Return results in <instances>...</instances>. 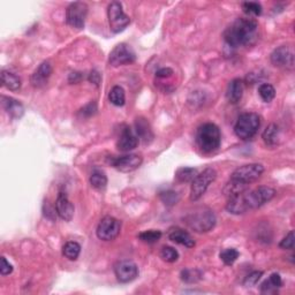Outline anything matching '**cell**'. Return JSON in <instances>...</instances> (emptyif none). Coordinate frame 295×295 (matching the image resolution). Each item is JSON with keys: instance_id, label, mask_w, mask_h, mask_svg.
Segmentation results:
<instances>
[{"instance_id": "obj_1", "label": "cell", "mask_w": 295, "mask_h": 295, "mask_svg": "<svg viewBox=\"0 0 295 295\" xmlns=\"http://www.w3.org/2000/svg\"><path fill=\"white\" fill-rule=\"evenodd\" d=\"M276 190L267 186H260L254 190H246L243 193L231 197L226 204V210L233 215H242L249 210L262 207L263 204L272 200Z\"/></svg>"}, {"instance_id": "obj_2", "label": "cell", "mask_w": 295, "mask_h": 295, "mask_svg": "<svg viewBox=\"0 0 295 295\" xmlns=\"http://www.w3.org/2000/svg\"><path fill=\"white\" fill-rule=\"evenodd\" d=\"M224 38L231 47L253 45L258 38V23L252 18L236 19L225 30Z\"/></svg>"}, {"instance_id": "obj_3", "label": "cell", "mask_w": 295, "mask_h": 295, "mask_svg": "<svg viewBox=\"0 0 295 295\" xmlns=\"http://www.w3.org/2000/svg\"><path fill=\"white\" fill-rule=\"evenodd\" d=\"M196 143L204 153H211L216 151L221 143V130L215 123L208 122L202 125L197 129Z\"/></svg>"}, {"instance_id": "obj_4", "label": "cell", "mask_w": 295, "mask_h": 295, "mask_svg": "<svg viewBox=\"0 0 295 295\" xmlns=\"http://www.w3.org/2000/svg\"><path fill=\"white\" fill-rule=\"evenodd\" d=\"M186 224L197 233L211 231L216 225V216L209 209H197L184 218Z\"/></svg>"}, {"instance_id": "obj_5", "label": "cell", "mask_w": 295, "mask_h": 295, "mask_svg": "<svg viewBox=\"0 0 295 295\" xmlns=\"http://www.w3.org/2000/svg\"><path fill=\"white\" fill-rule=\"evenodd\" d=\"M260 126V118L258 114L253 112L243 113L239 116L234 126L235 135L243 141L252 139L258 132Z\"/></svg>"}, {"instance_id": "obj_6", "label": "cell", "mask_w": 295, "mask_h": 295, "mask_svg": "<svg viewBox=\"0 0 295 295\" xmlns=\"http://www.w3.org/2000/svg\"><path fill=\"white\" fill-rule=\"evenodd\" d=\"M216 178H217V172H216V170L211 169V167H208L203 172L197 174L196 178L191 181L190 200L194 202L200 200L205 194L209 186L216 180Z\"/></svg>"}, {"instance_id": "obj_7", "label": "cell", "mask_w": 295, "mask_h": 295, "mask_svg": "<svg viewBox=\"0 0 295 295\" xmlns=\"http://www.w3.org/2000/svg\"><path fill=\"white\" fill-rule=\"evenodd\" d=\"M108 18L110 29L114 34L123 32L130 22L129 16L123 13L122 5L119 1H113L109 5Z\"/></svg>"}, {"instance_id": "obj_8", "label": "cell", "mask_w": 295, "mask_h": 295, "mask_svg": "<svg viewBox=\"0 0 295 295\" xmlns=\"http://www.w3.org/2000/svg\"><path fill=\"white\" fill-rule=\"evenodd\" d=\"M264 172V167L260 164H248V165L240 166L232 173L231 180L236 183L249 186L252 183L258 180Z\"/></svg>"}, {"instance_id": "obj_9", "label": "cell", "mask_w": 295, "mask_h": 295, "mask_svg": "<svg viewBox=\"0 0 295 295\" xmlns=\"http://www.w3.org/2000/svg\"><path fill=\"white\" fill-rule=\"evenodd\" d=\"M88 15V6L87 4L81 1H75L67 7L66 11V20L67 23L72 28L83 29L85 26V19Z\"/></svg>"}, {"instance_id": "obj_10", "label": "cell", "mask_w": 295, "mask_h": 295, "mask_svg": "<svg viewBox=\"0 0 295 295\" xmlns=\"http://www.w3.org/2000/svg\"><path fill=\"white\" fill-rule=\"evenodd\" d=\"M120 231H121V221L111 216H106L99 221L97 236L103 241H112L120 234Z\"/></svg>"}, {"instance_id": "obj_11", "label": "cell", "mask_w": 295, "mask_h": 295, "mask_svg": "<svg viewBox=\"0 0 295 295\" xmlns=\"http://www.w3.org/2000/svg\"><path fill=\"white\" fill-rule=\"evenodd\" d=\"M136 56L132 47L127 45L125 43L118 44L114 49L112 50L111 54H110V65H112L113 67L122 66V65H128L135 61Z\"/></svg>"}, {"instance_id": "obj_12", "label": "cell", "mask_w": 295, "mask_h": 295, "mask_svg": "<svg viewBox=\"0 0 295 295\" xmlns=\"http://www.w3.org/2000/svg\"><path fill=\"white\" fill-rule=\"evenodd\" d=\"M271 63L276 67L293 70L294 68V51L291 46L283 45L278 47L271 54Z\"/></svg>"}, {"instance_id": "obj_13", "label": "cell", "mask_w": 295, "mask_h": 295, "mask_svg": "<svg viewBox=\"0 0 295 295\" xmlns=\"http://www.w3.org/2000/svg\"><path fill=\"white\" fill-rule=\"evenodd\" d=\"M114 273L120 283H130L139 277V267L132 260H120L115 263Z\"/></svg>"}, {"instance_id": "obj_14", "label": "cell", "mask_w": 295, "mask_h": 295, "mask_svg": "<svg viewBox=\"0 0 295 295\" xmlns=\"http://www.w3.org/2000/svg\"><path fill=\"white\" fill-rule=\"evenodd\" d=\"M142 162H143L142 157L139 155H134V153L120 156V157H116V158L111 159L112 165L114 166L116 170L120 171V172H123V173L133 172V171L137 170L141 166Z\"/></svg>"}, {"instance_id": "obj_15", "label": "cell", "mask_w": 295, "mask_h": 295, "mask_svg": "<svg viewBox=\"0 0 295 295\" xmlns=\"http://www.w3.org/2000/svg\"><path fill=\"white\" fill-rule=\"evenodd\" d=\"M56 211L65 221H71L74 217V205L68 200L66 193L60 191L56 201Z\"/></svg>"}, {"instance_id": "obj_16", "label": "cell", "mask_w": 295, "mask_h": 295, "mask_svg": "<svg viewBox=\"0 0 295 295\" xmlns=\"http://www.w3.org/2000/svg\"><path fill=\"white\" fill-rule=\"evenodd\" d=\"M137 144H139V136L135 135L129 127H126L125 129H122L118 142H116V147H118L120 151H132V150H134L137 147Z\"/></svg>"}, {"instance_id": "obj_17", "label": "cell", "mask_w": 295, "mask_h": 295, "mask_svg": "<svg viewBox=\"0 0 295 295\" xmlns=\"http://www.w3.org/2000/svg\"><path fill=\"white\" fill-rule=\"evenodd\" d=\"M52 74V66L49 61H44L43 64L39 65V67L34 72V74L32 75V81L33 85L35 88H42L47 83V80Z\"/></svg>"}, {"instance_id": "obj_18", "label": "cell", "mask_w": 295, "mask_h": 295, "mask_svg": "<svg viewBox=\"0 0 295 295\" xmlns=\"http://www.w3.org/2000/svg\"><path fill=\"white\" fill-rule=\"evenodd\" d=\"M167 235H169V239L171 241L179 243V245L188 247V248H193V247H195V240L193 239V236L183 228L180 227L170 228L169 234Z\"/></svg>"}, {"instance_id": "obj_19", "label": "cell", "mask_w": 295, "mask_h": 295, "mask_svg": "<svg viewBox=\"0 0 295 295\" xmlns=\"http://www.w3.org/2000/svg\"><path fill=\"white\" fill-rule=\"evenodd\" d=\"M1 105H2V108H4L5 111L14 119H20L23 115V113H25V109H23V105L21 104V103L12 97H6V96H2Z\"/></svg>"}, {"instance_id": "obj_20", "label": "cell", "mask_w": 295, "mask_h": 295, "mask_svg": "<svg viewBox=\"0 0 295 295\" xmlns=\"http://www.w3.org/2000/svg\"><path fill=\"white\" fill-rule=\"evenodd\" d=\"M243 96V82L240 78H234L229 82L227 91H226V98L232 104H236L241 101Z\"/></svg>"}, {"instance_id": "obj_21", "label": "cell", "mask_w": 295, "mask_h": 295, "mask_svg": "<svg viewBox=\"0 0 295 295\" xmlns=\"http://www.w3.org/2000/svg\"><path fill=\"white\" fill-rule=\"evenodd\" d=\"M1 83L8 90L16 91L21 88V78L18 75L8 71L1 72Z\"/></svg>"}, {"instance_id": "obj_22", "label": "cell", "mask_w": 295, "mask_h": 295, "mask_svg": "<svg viewBox=\"0 0 295 295\" xmlns=\"http://www.w3.org/2000/svg\"><path fill=\"white\" fill-rule=\"evenodd\" d=\"M262 137L266 146L274 147L278 143V139H279V127L276 123H270L263 132Z\"/></svg>"}, {"instance_id": "obj_23", "label": "cell", "mask_w": 295, "mask_h": 295, "mask_svg": "<svg viewBox=\"0 0 295 295\" xmlns=\"http://www.w3.org/2000/svg\"><path fill=\"white\" fill-rule=\"evenodd\" d=\"M135 127H136L137 136L141 137V139H143L146 142H148V140L152 139V132L151 129H150L149 123H148L146 119L143 118L137 119L135 122Z\"/></svg>"}, {"instance_id": "obj_24", "label": "cell", "mask_w": 295, "mask_h": 295, "mask_svg": "<svg viewBox=\"0 0 295 295\" xmlns=\"http://www.w3.org/2000/svg\"><path fill=\"white\" fill-rule=\"evenodd\" d=\"M90 184L96 189H104L108 184V177L102 170L96 169L90 176Z\"/></svg>"}, {"instance_id": "obj_25", "label": "cell", "mask_w": 295, "mask_h": 295, "mask_svg": "<svg viewBox=\"0 0 295 295\" xmlns=\"http://www.w3.org/2000/svg\"><path fill=\"white\" fill-rule=\"evenodd\" d=\"M109 99L110 102L115 106L125 105V102H126L125 90H123L121 87H119V85H115V87H113L111 89V91H110Z\"/></svg>"}, {"instance_id": "obj_26", "label": "cell", "mask_w": 295, "mask_h": 295, "mask_svg": "<svg viewBox=\"0 0 295 295\" xmlns=\"http://www.w3.org/2000/svg\"><path fill=\"white\" fill-rule=\"evenodd\" d=\"M247 188H248V186H245V184L236 183V181L229 180V183L226 184L224 190L222 191H224L225 196L231 198V197L236 196V195L243 193V191H246Z\"/></svg>"}, {"instance_id": "obj_27", "label": "cell", "mask_w": 295, "mask_h": 295, "mask_svg": "<svg viewBox=\"0 0 295 295\" xmlns=\"http://www.w3.org/2000/svg\"><path fill=\"white\" fill-rule=\"evenodd\" d=\"M197 170L194 167H181L177 171L176 178L180 183H190L197 176Z\"/></svg>"}, {"instance_id": "obj_28", "label": "cell", "mask_w": 295, "mask_h": 295, "mask_svg": "<svg viewBox=\"0 0 295 295\" xmlns=\"http://www.w3.org/2000/svg\"><path fill=\"white\" fill-rule=\"evenodd\" d=\"M80 253H81V246L78 245L77 242H74V241L67 242L63 248L64 256L66 257V258L71 259V260L77 259V257H78V255H80Z\"/></svg>"}, {"instance_id": "obj_29", "label": "cell", "mask_w": 295, "mask_h": 295, "mask_svg": "<svg viewBox=\"0 0 295 295\" xmlns=\"http://www.w3.org/2000/svg\"><path fill=\"white\" fill-rule=\"evenodd\" d=\"M162 238V232L158 229H149L139 234V239L146 243H155Z\"/></svg>"}, {"instance_id": "obj_30", "label": "cell", "mask_w": 295, "mask_h": 295, "mask_svg": "<svg viewBox=\"0 0 295 295\" xmlns=\"http://www.w3.org/2000/svg\"><path fill=\"white\" fill-rule=\"evenodd\" d=\"M258 94L264 102L270 103L274 98V96H276V90H274V88L271 84L263 83L259 85Z\"/></svg>"}, {"instance_id": "obj_31", "label": "cell", "mask_w": 295, "mask_h": 295, "mask_svg": "<svg viewBox=\"0 0 295 295\" xmlns=\"http://www.w3.org/2000/svg\"><path fill=\"white\" fill-rule=\"evenodd\" d=\"M239 252L234 248H228V249H225L222 250L221 253V258L222 262H224L226 265H232L233 263L235 262L236 259H238L239 257Z\"/></svg>"}, {"instance_id": "obj_32", "label": "cell", "mask_w": 295, "mask_h": 295, "mask_svg": "<svg viewBox=\"0 0 295 295\" xmlns=\"http://www.w3.org/2000/svg\"><path fill=\"white\" fill-rule=\"evenodd\" d=\"M160 257L167 263H174L179 258V253L172 247H163L162 252H160Z\"/></svg>"}, {"instance_id": "obj_33", "label": "cell", "mask_w": 295, "mask_h": 295, "mask_svg": "<svg viewBox=\"0 0 295 295\" xmlns=\"http://www.w3.org/2000/svg\"><path fill=\"white\" fill-rule=\"evenodd\" d=\"M160 200L163 201V203L167 205V207H173L176 205L178 202H179V195H178L176 191L172 190H167V191H163L159 195Z\"/></svg>"}, {"instance_id": "obj_34", "label": "cell", "mask_w": 295, "mask_h": 295, "mask_svg": "<svg viewBox=\"0 0 295 295\" xmlns=\"http://www.w3.org/2000/svg\"><path fill=\"white\" fill-rule=\"evenodd\" d=\"M242 9L243 12L246 13L247 15H253V16H259L262 14V6L258 2H243L242 4Z\"/></svg>"}, {"instance_id": "obj_35", "label": "cell", "mask_w": 295, "mask_h": 295, "mask_svg": "<svg viewBox=\"0 0 295 295\" xmlns=\"http://www.w3.org/2000/svg\"><path fill=\"white\" fill-rule=\"evenodd\" d=\"M262 276H263L262 271H254V272H252L246 277L245 283L243 284H245V286H247V287L255 286V285L258 283V280L260 279V277Z\"/></svg>"}, {"instance_id": "obj_36", "label": "cell", "mask_w": 295, "mask_h": 295, "mask_svg": "<svg viewBox=\"0 0 295 295\" xmlns=\"http://www.w3.org/2000/svg\"><path fill=\"white\" fill-rule=\"evenodd\" d=\"M279 247L283 249H290V250L294 248V232L293 231H291L283 240H281V242L279 243Z\"/></svg>"}, {"instance_id": "obj_37", "label": "cell", "mask_w": 295, "mask_h": 295, "mask_svg": "<svg viewBox=\"0 0 295 295\" xmlns=\"http://www.w3.org/2000/svg\"><path fill=\"white\" fill-rule=\"evenodd\" d=\"M197 272V270H184L181 272V279L186 283H195L200 279V276H195V273Z\"/></svg>"}, {"instance_id": "obj_38", "label": "cell", "mask_w": 295, "mask_h": 295, "mask_svg": "<svg viewBox=\"0 0 295 295\" xmlns=\"http://www.w3.org/2000/svg\"><path fill=\"white\" fill-rule=\"evenodd\" d=\"M13 272V265L5 257H1V266H0V273L1 276H7Z\"/></svg>"}, {"instance_id": "obj_39", "label": "cell", "mask_w": 295, "mask_h": 295, "mask_svg": "<svg viewBox=\"0 0 295 295\" xmlns=\"http://www.w3.org/2000/svg\"><path fill=\"white\" fill-rule=\"evenodd\" d=\"M267 280H269V283L271 285H272V286L274 288H276V290H277V288H279L281 286V285H283V281H281V278H280V276L278 273H272Z\"/></svg>"}, {"instance_id": "obj_40", "label": "cell", "mask_w": 295, "mask_h": 295, "mask_svg": "<svg viewBox=\"0 0 295 295\" xmlns=\"http://www.w3.org/2000/svg\"><path fill=\"white\" fill-rule=\"evenodd\" d=\"M173 73H174L173 70H171V68H169V67L162 68V70H159L156 73V77H158V78H167V77L172 76Z\"/></svg>"}, {"instance_id": "obj_41", "label": "cell", "mask_w": 295, "mask_h": 295, "mask_svg": "<svg viewBox=\"0 0 295 295\" xmlns=\"http://www.w3.org/2000/svg\"><path fill=\"white\" fill-rule=\"evenodd\" d=\"M101 74L98 73L97 71H92L90 74H89V81L91 82V83H94L95 85H99V83H101Z\"/></svg>"}, {"instance_id": "obj_42", "label": "cell", "mask_w": 295, "mask_h": 295, "mask_svg": "<svg viewBox=\"0 0 295 295\" xmlns=\"http://www.w3.org/2000/svg\"><path fill=\"white\" fill-rule=\"evenodd\" d=\"M82 78V75L80 73H72L70 75V82L71 83H77Z\"/></svg>"}]
</instances>
